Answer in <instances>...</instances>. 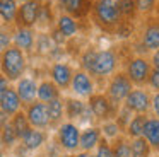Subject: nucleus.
<instances>
[{
  "label": "nucleus",
  "mask_w": 159,
  "mask_h": 157,
  "mask_svg": "<svg viewBox=\"0 0 159 157\" xmlns=\"http://www.w3.org/2000/svg\"><path fill=\"white\" fill-rule=\"evenodd\" d=\"M26 70H28V55L14 44L0 53V74L11 84L24 77Z\"/></svg>",
  "instance_id": "1"
},
{
  "label": "nucleus",
  "mask_w": 159,
  "mask_h": 157,
  "mask_svg": "<svg viewBox=\"0 0 159 157\" xmlns=\"http://www.w3.org/2000/svg\"><path fill=\"white\" fill-rule=\"evenodd\" d=\"M93 17L99 27L104 31L115 33L121 22H123V16H121L120 9V0H96L93 2Z\"/></svg>",
  "instance_id": "2"
},
{
  "label": "nucleus",
  "mask_w": 159,
  "mask_h": 157,
  "mask_svg": "<svg viewBox=\"0 0 159 157\" xmlns=\"http://www.w3.org/2000/svg\"><path fill=\"white\" fill-rule=\"evenodd\" d=\"M134 89V84L128 80V77L125 75V72H115L110 78V84L106 89V97L110 99L111 106H120L125 101L130 91Z\"/></svg>",
  "instance_id": "3"
},
{
  "label": "nucleus",
  "mask_w": 159,
  "mask_h": 157,
  "mask_svg": "<svg viewBox=\"0 0 159 157\" xmlns=\"http://www.w3.org/2000/svg\"><path fill=\"white\" fill-rule=\"evenodd\" d=\"M118 68V55L113 50H99L96 55V61H94L91 77L96 78H108L116 72Z\"/></svg>",
  "instance_id": "4"
},
{
  "label": "nucleus",
  "mask_w": 159,
  "mask_h": 157,
  "mask_svg": "<svg viewBox=\"0 0 159 157\" xmlns=\"http://www.w3.org/2000/svg\"><path fill=\"white\" fill-rule=\"evenodd\" d=\"M151 61L145 56H132L130 60L127 61V67H125V75L128 77V80L134 85H142L147 84L149 74H151Z\"/></svg>",
  "instance_id": "5"
},
{
  "label": "nucleus",
  "mask_w": 159,
  "mask_h": 157,
  "mask_svg": "<svg viewBox=\"0 0 159 157\" xmlns=\"http://www.w3.org/2000/svg\"><path fill=\"white\" fill-rule=\"evenodd\" d=\"M79 137H80V128L74 121H65L60 123L57 128V143L62 150L65 152H75L79 149Z\"/></svg>",
  "instance_id": "6"
},
{
  "label": "nucleus",
  "mask_w": 159,
  "mask_h": 157,
  "mask_svg": "<svg viewBox=\"0 0 159 157\" xmlns=\"http://www.w3.org/2000/svg\"><path fill=\"white\" fill-rule=\"evenodd\" d=\"M43 0H26V2L19 3L17 7V16H16V27H36V20H38V14L41 9Z\"/></svg>",
  "instance_id": "7"
},
{
  "label": "nucleus",
  "mask_w": 159,
  "mask_h": 157,
  "mask_svg": "<svg viewBox=\"0 0 159 157\" xmlns=\"http://www.w3.org/2000/svg\"><path fill=\"white\" fill-rule=\"evenodd\" d=\"M69 89L75 94V97H87L89 99L96 89V84H94V78L91 77L87 72L84 70H74V75H72V80H70V85Z\"/></svg>",
  "instance_id": "8"
},
{
  "label": "nucleus",
  "mask_w": 159,
  "mask_h": 157,
  "mask_svg": "<svg viewBox=\"0 0 159 157\" xmlns=\"http://www.w3.org/2000/svg\"><path fill=\"white\" fill-rule=\"evenodd\" d=\"M26 118H28L31 128L36 130H46L50 126V118H48V111H46V104L45 102L34 101L31 104L22 108Z\"/></svg>",
  "instance_id": "9"
},
{
  "label": "nucleus",
  "mask_w": 159,
  "mask_h": 157,
  "mask_svg": "<svg viewBox=\"0 0 159 157\" xmlns=\"http://www.w3.org/2000/svg\"><path fill=\"white\" fill-rule=\"evenodd\" d=\"M123 106L135 114H147L151 109V94L144 89H132L130 94L125 97Z\"/></svg>",
  "instance_id": "10"
},
{
  "label": "nucleus",
  "mask_w": 159,
  "mask_h": 157,
  "mask_svg": "<svg viewBox=\"0 0 159 157\" xmlns=\"http://www.w3.org/2000/svg\"><path fill=\"white\" fill-rule=\"evenodd\" d=\"M58 9L77 20L86 19L93 9V0H58Z\"/></svg>",
  "instance_id": "11"
},
{
  "label": "nucleus",
  "mask_w": 159,
  "mask_h": 157,
  "mask_svg": "<svg viewBox=\"0 0 159 157\" xmlns=\"http://www.w3.org/2000/svg\"><path fill=\"white\" fill-rule=\"evenodd\" d=\"M48 75H50V80H52L60 91H67L69 85H70V80H72L74 68L70 67L69 63H65V61H55V63L50 67Z\"/></svg>",
  "instance_id": "12"
},
{
  "label": "nucleus",
  "mask_w": 159,
  "mask_h": 157,
  "mask_svg": "<svg viewBox=\"0 0 159 157\" xmlns=\"http://www.w3.org/2000/svg\"><path fill=\"white\" fill-rule=\"evenodd\" d=\"M36 33L31 27H12V44L24 51L26 55H31L34 51Z\"/></svg>",
  "instance_id": "13"
},
{
  "label": "nucleus",
  "mask_w": 159,
  "mask_h": 157,
  "mask_svg": "<svg viewBox=\"0 0 159 157\" xmlns=\"http://www.w3.org/2000/svg\"><path fill=\"white\" fill-rule=\"evenodd\" d=\"M140 46L144 51L159 50V20L151 19L140 33Z\"/></svg>",
  "instance_id": "14"
},
{
  "label": "nucleus",
  "mask_w": 159,
  "mask_h": 157,
  "mask_svg": "<svg viewBox=\"0 0 159 157\" xmlns=\"http://www.w3.org/2000/svg\"><path fill=\"white\" fill-rule=\"evenodd\" d=\"M87 106H89V109H91L94 118L103 119V121H106L115 111V108L111 106L110 99L104 94H93L89 97V101H87Z\"/></svg>",
  "instance_id": "15"
},
{
  "label": "nucleus",
  "mask_w": 159,
  "mask_h": 157,
  "mask_svg": "<svg viewBox=\"0 0 159 157\" xmlns=\"http://www.w3.org/2000/svg\"><path fill=\"white\" fill-rule=\"evenodd\" d=\"M16 92H17L19 99H21L22 106H28L36 101V91H38V82L33 77H21L14 85Z\"/></svg>",
  "instance_id": "16"
},
{
  "label": "nucleus",
  "mask_w": 159,
  "mask_h": 157,
  "mask_svg": "<svg viewBox=\"0 0 159 157\" xmlns=\"http://www.w3.org/2000/svg\"><path fill=\"white\" fill-rule=\"evenodd\" d=\"M63 113H65V116L70 121L79 119V118H86V114H93L89 106L84 101H80L79 97H67L63 101Z\"/></svg>",
  "instance_id": "17"
},
{
  "label": "nucleus",
  "mask_w": 159,
  "mask_h": 157,
  "mask_svg": "<svg viewBox=\"0 0 159 157\" xmlns=\"http://www.w3.org/2000/svg\"><path fill=\"white\" fill-rule=\"evenodd\" d=\"M80 29V24L77 19H74V17L67 16V14H60V16H57L55 19V31L58 34H62L63 38H74L77 33H79Z\"/></svg>",
  "instance_id": "18"
},
{
  "label": "nucleus",
  "mask_w": 159,
  "mask_h": 157,
  "mask_svg": "<svg viewBox=\"0 0 159 157\" xmlns=\"http://www.w3.org/2000/svg\"><path fill=\"white\" fill-rule=\"evenodd\" d=\"M46 138H48V137H46L45 130L31 128L19 142H21V145L26 149V152H36V150H39L46 143Z\"/></svg>",
  "instance_id": "19"
},
{
  "label": "nucleus",
  "mask_w": 159,
  "mask_h": 157,
  "mask_svg": "<svg viewBox=\"0 0 159 157\" xmlns=\"http://www.w3.org/2000/svg\"><path fill=\"white\" fill-rule=\"evenodd\" d=\"M101 142V130L98 126H87V128L80 130L79 137V149L82 152H91L98 147Z\"/></svg>",
  "instance_id": "20"
},
{
  "label": "nucleus",
  "mask_w": 159,
  "mask_h": 157,
  "mask_svg": "<svg viewBox=\"0 0 159 157\" xmlns=\"http://www.w3.org/2000/svg\"><path fill=\"white\" fill-rule=\"evenodd\" d=\"M22 108H24V106H22L17 92H16V89L11 85L9 91L4 94V97L0 99V111H4L5 114H9V116H14L16 113L22 111Z\"/></svg>",
  "instance_id": "21"
},
{
  "label": "nucleus",
  "mask_w": 159,
  "mask_h": 157,
  "mask_svg": "<svg viewBox=\"0 0 159 157\" xmlns=\"http://www.w3.org/2000/svg\"><path fill=\"white\" fill-rule=\"evenodd\" d=\"M57 97H62V91L53 84L50 78H45L38 84V91H36V101L39 102H50Z\"/></svg>",
  "instance_id": "22"
},
{
  "label": "nucleus",
  "mask_w": 159,
  "mask_h": 157,
  "mask_svg": "<svg viewBox=\"0 0 159 157\" xmlns=\"http://www.w3.org/2000/svg\"><path fill=\"white\" fill-rule=\"evenodd\" d=\"M17 0H0V24L14 27L16 16H17Z\"/></svg>",
  "instance_id": "23"
},
{
  "label": "nucleus",
  "mask_w": 159,
  "mask_h": 157,
  "mask_svg": "<svg viewBox=\"0 0 159 157\" xmlns=\"http://www.w3.org/2000/svg\"><path fill=\"white\" fill-rule=\"evenodd\" d=\"M142 137L147 140L151 149L157 150L159 149V119L157 118H147L142 130Z\"/></svg>",
  "instance_id": "24"
},
{
  "label": "nucleus",
  "mask_w": 159,
  "mask_h": 157,
  "mask_svg": "<svg viewBox=\"0 0 159 157\" xmlns=\"http://www.w3.org/2000/svg\"><path fill=\"white\" fill-rule=\"evenodd\" d=\"M46 111H48V118H50V126H58L62 123L63 116V99L57 97L53 101L46 102Z\"/></svg>",
  "instance_id": "25"
},
{
  "label": "nucleus",
  "mask_w": 159,
  "mask_h": 157,
  "mask_svg": "<svg viewBox=\"0 0 159 157\" xmlns=\"http://www.w3.org/2000/svg\"><path fill=\"white\" fill-rule=\"evenodd\" d=\"M11 125H12V128H14V132H16V135H17L19 140L31 130V125H29L24 111H19V113H16L14 116H11Z\"/></svg>",
  "instance_id": "26"
},
{
  "label": "nucleus",
  "mask_w": 159,
  "mask_h": 157,
  "mask_svg": "<svg viewBox=\"0 0 159 157\" xmlns=\"http://www.w3.org/2000/svg\"><path fill=\"white\" fill-rule=\"evenodd\" d=\"M55 24V17H53V9L48 2L41 3V9L38 14V20H36V26L41 27V29H48Z\"/></svg>",
  "instance_id": "27"
},
{
  "label": "nucleus",
  "mask_w": 159,
  "mask_h": 157,
  "mask_svg": "<svg viewBox=\"0 0 159 157\" xmlns=\"http://www.w3.org/2000/svg\"><path fill=\"white\" fill-rule=\"evenodd\" d=\"M149 116L147 114H135L132 116L130 123L127 125V135L130 137V138H139V137H142V130H144V125L145 121H147Z\"/></svg>",
  "instance_id": "28"
},
{
  "label": "nucleus",
  "mask_w": 159,
  "mask_h": 157,
  "mask_svg": "<svg viewBox=\"0 0 159 157\" xmlns=\"http://www.w3.org/2000/svg\"><path fill=\"white\" fill-rule=\"evenodd\" d=\"M151 155V145L144 137L132 138L130 142V157H149Z\"/></svg>",
  "instance_id": "29"
},
{
  "label": "nucleus",
  "mask_w": 159,
  "mask_h": 157,
  "mask_svg": "<svg viewBox=\"0 0 159 157\" xmlns=\"http://www.w3.org/2000/svg\"><path fill=\"white\" fill-rule=\"evenodd\" d=\"M0 142H2V147H4V149H14L19 143V138H17V135H16L14 128H12L11 121L0 130Z\"/></svg>",
  "instance_id": "30"
},
{
  "label": "nucleus",
  "mask_w": 159,
  "mask_h": 157,
  "mask_svg": "<svg viewBox=\"0 0 159 157\" xmlns=\"http://www.w3.org/2000/svg\"><path fill=\"white\" fill-rule=\"evenodd\" d=\"M55 43H53L52 36L46 33H39L36 34V43H34V48H38V53L39 55H45V53H50L53 50Z\"/></svg>",
  "instance_id": "31"
},
{
  "label": "nucleus",
  "mask_w": 159,
  "mask_h": 157,
  "mask_svg": "<svg viewBox=\"0 0 159 157\" xmlns=\"http://www.w3.org/2000/svg\"><path fill=\"white\" fill-rule=\"evenodd\" d=\"M96 55H98V50H94V48H87V50L80 55V70L87 72V74L91 75L93 67H94V61H96Z\"/></svg>",
  "instance_id": "32"
},
{
  "label": "nucleus",
  "mask_w": 159,
  "mask_h": 157,
  "mask_svg": "<svg viewBox=\"0 0 159 157\" xmlns=\"http://www.w3.org/2000/svg\"><path fill=\"white\" fill-rule=\"evenodd\" d=\"M115 140L116 142L113 145V157H130V142L123 137H118Z\"/></svg>",
  "instance_id": "33"
},
{
  "label": "nucleus",
  "mask_w": 159,
  "mask_h": 157,
  "mask_svg": "<svg viewBox=\"0 0 159 157\" xmlns=\"http://www.w3.org/2000/svg\"><path fill=\"white\" fill-rule=\"evenodd\" d=\"M99 130H101V135H104L106 138H118V137H120V132H121L115 119H106Z\"/></svg>",
  "instance_id": "34"
},
{
  "label": "nucleus",
  "mask_w": 159,
  "mask_h": 157,
  "mask_svg": "<svg viewBox=\"0 0 159 157\" xmlns=\"http://www.w3.org/2000/svg\"><path fill=\"white\" fill-rule=\"evenodd\" d=\"M120 9H121V16L123 20H130L135 19L137 16V7H135V0H120Z\"/></svg>",
  "instance_id": "35"
},
{
  "label": "nucleus",
  "mask_w": 159,
  "mask_h": 157,
  "mask_svg": "<svg viewBox=\"0 0 159 157\" xmlns=\"http://www.w3.org/2000/svg\"><path fill=\"white\" fill-rule=\"evenodd\" d=\"M135 7H137V12L151 16L157 9V0H135Z\"/></svg>",
  "instance_id": "36"
},
{
  "label": "nucleus",
  "mask_w": 159,
  "mask_h": 157,
  "mask_svg": "<svg viewBox=\"0 0 159 157\" xmlns=\"http://www.w3.org/2000/svg\"><path fill=\"white\" fill-rule=\"evenodd\" d=\"M12 46V27L0 26V53Z\"/></svg>",
  "instance_id": "37"
},
{
  "label": "nucleus",
  "mask_w": 159,
  "mask_h": 157,
  "mask_svg": "<svg viewBox=\"0 0 159 157\" xmlns=\"http://www.w3.org/2000/svg\"><path fill=\"white\" fill-rule=\"evenodd\" d=\"M130 119H132V111L130 109H127L125 106H121L120 109H118V113H116V125L120 126V130H125L127 128V125L130 123Z\"/></svg>",
  "instance_id": "38"
},
{
  "label": "nucleus",
  "mask_w": 159,
  "mask_h": 157,
  "mask_svg": "<svg viewBox=\"0 0 159 157\" xmlns=\"http://www.w3.org/2000/svg\"><path fill=\"white\" fill-rule=\"evenodd\" d=\"M94 150H96V154H94L96 157H113V147L103 138H101V142L98 143V147Z\"/></svg>",
  "instance_id": "39"
},
{
  "label": "nucleus",
  "mask_w": 159,
  "mask_h": 157,
  "mask_svg": "<svg viewBox=\"0 0 159 157\" xmlns=\"http://www.w3.org/2000/svg\"><path fill=\"white\" fill-rule=\"evenodd\" d=\"M147 85L151 89H154L156 92H159V68H151V74L147 78Z\"/></svg>",
  "instance_id": "40"
},
{
  "label": "nucleus",
  "mask_w": 159,
  "mask_h": 157,
  "mask_svg": "<svg viewBox=\"0 0 159 157\" xmlns=\"http://www.w3.org/2000/svg\"><path fill=\"white\" fill-rule=\"evenodd\" d=\"M151 108H152V111H154L156 118L159 119V92H156L151 97Z\"/></svg>",
  "instance_id": "41"
},
{
  "label": "nucleus",
  "mask_w": 159,
  "mask_h": 157,
  "mask_svg": "<svg viewBox=\"0 0 159 157\" xmlns=\"http://www.w3.org/2000/svg\"><path fill=\"white\" fill-rule=\"evenodd\" d=\"M9 87H11V82H9L2 74H0V99L4 97V94L9 91Z\"/></svg>",
  "instance_id": "42"
},
{
  "label": "nucleus",
  "mask_w": 159,
  "mask_h": 157,
  "mask_svg": "<svg viewBox=\"0 0 159 157\" xmlns=\"http://www.w3.org/2000/svg\"><path fill=\"white\" fill-rule=\"evenodd\" d=\"M149 61H151L152 68H159V50L152 51V58H151Z\"/></svg>",
  "instance_id": "43"
},
{
  "label": "nucleus",
  "mask_w": 159,
  "mask_h": 157,
  "mask_svg": "<svg viewBox=\"0 0 159 157\" xmlns=\"http://www.w3.org/2000/svg\"><path fill=\"white\" fill-rule=\"evenodd\" d=\"M9 121H11V116H9V114H5L4 111H0V130L4 128V126L7 125Z\"/></svg>",
  "instance_id": "44"
},
{
  "label": "nucleus",
  "mask_w": 159,
  "mask_h": 157,
  "mask_svg": "<svg viewBox=\"0 0 159 157\" xmlns=\"http://www.w3.org/2000/svg\"><path fill=\"white\" fill-rule=\"evenodd\" d=\"M72 157H91V154H89V152H82V150H80V152L74 154Z\"/></svg>",
  "instance_id": "45"
},
{
  "label": "nucleus",
  "mask_w": 159,
  "mask_h": 157,
  "mask_svg": "<svg viewBox=\"0 0 159 157\" xmlns=\"http://www.w3.org/2000/svg\"><path fill=\"white\" fill-rule=\"evenodd\" d=\"M4 150H5V149H4L2 145H0V157H4Z\"/></svg>",
  "instance_id": "46"
},
{
  "label": "nucleus",
  "mask_w": 159,
  "mask_h": 157,
  "mask_svg": "<svg viewBox=\"0 0 159 157\" xmlns=\"http://www.w3.org/2000/svg\"><path fill=\"white\" fill-rule=\"evenodd\" d=\"M60 157H72L70 154H63V155H60Z\"/></svg>",
  "instance_id": "47"
},
{
  "label": "nucleus",
  "mask_w": 159,
  "mask_h": 157,
  "mask_svg": "<svg viewBox=\"0 0 159 157\" xmlns=\"http://www.w3.org/2000/svg\"><path fill=\"white\" fill-rule=\"evenodd\" d=\"M22 2H26V0H17V3H22Z\"/></svg>",
  "instance_id": "48"
},
{
  "label": "nucleus",
  "mask_w": 159,
  "mask_h": 157,
  "mask_svg": "<svg viewBox=\"0 0 159 157\" xmlns=\"http://www.w3.org/2000/svg\"><path fill=\"white\" fill-rule=\"evenodd\" d=\"M91 157H96V155H91Z\"/></svg>",
  "instance_id": "49"
},
{
  "label": "nucleus",
  "mask_w": 159,
  "mask_h": 157,
  "mask_svg": "<svg viewBox=\"0 0 159 157\" xmlns=\"http://www.w3.org/2000/svg\"><path fill=\"white\" fill-rule=\"evenodd\" d=\"M0 26H2V24H0Z\"/></svg>",
  "instance_id": "50"
},
{
  "label": "nucleus",
  "mask_w": 159,
  "mask_h": 157,
  "mask_svg": "<svg viewBox=\"0 0 159 157\" xmlns=\"http://www.w3.org/2000/svg\"><path fill=\"white\" fill-rule=\"evenodd\" d=\"M157 20H159V19H157Z\"/></svg>",
  "instance_id": "51"
}]
</instances>
